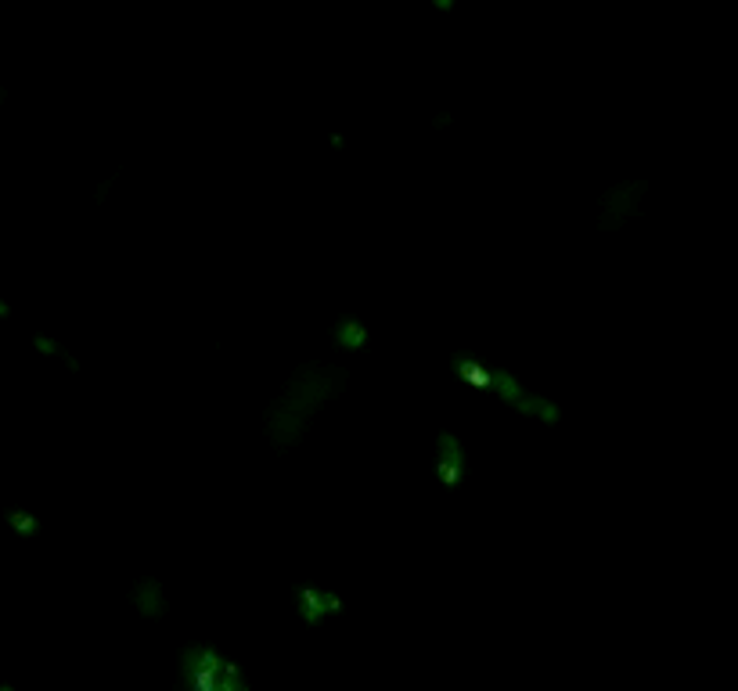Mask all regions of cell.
<instances>
[{
	"mask_svg": "<svg viewBox=\"0 0 738 691\" xmlns=\"http://www.w3.org/2000/svg\"><path fill=\"white\" fill-rule=\"evenodd\" d=\"M447 368L458 386H465L468 393L490 396V400H497L504 411H512L515 418H522V422L551 429V425H558L562 422V414H566L551 393H544L540 386H533V382H526L522 375H515L508 364H497L494 357H483V353H476V350L450 353Z\"/></svg>",
	"mask_w": 738,
	"mask_h": 691,
	"instance_id": "obj_2",
	"label": "cell"
},
{
	"mask_svg": "<svg viewBox=\"0 0 738 691\" xmlns=\"http://www.w3.org/2000/svg\"><path fill=\"white\" fill-rule=\"evenodd\" d=\"M0 691H18L15 684H0Z\"/></svg>",
	"mask_w": 738,
	"mask_h": 691,
	"instance_id": "obj_13",
	"label": "cell"
},
{
	"mask_svg": "<svg viewBox=\"0 0 738 691\" xmlns=\"http://www.w3.org/2000/svg\"><path fill=\"white\" fill-rule=\"evenodd\" d=\"M429 465H432V479H436L440 490H447V494L461 490L468 483V476H472V450H468L465 436L454 429L436 432L432 436Z\"/></svg>",
	"mask_w": 738,
	"mask_h": 691,
	"instance_id": "obj_4",
	"label": "cell"
},
{
	"mask_svg": "<svg viewBox=\"0 0 738 691\" xmlns=\"http://www.w3.org/2000/svg\"><path fill=\"white\" fill-rule=\"evenodd\" d=\"M328 342L342 357H357L371 346V328L360 314H339L328 328Z\"/></svg>",
	"mask_w": 738,
	"mask_h": 691,
	"instance_id": "obj_7",
	"label": "cell"
},
{
	"mask_svg": "<svg viewBox=\"0 0 738 691\" xmlns=\"http://www.w3.org/2000/svg\"><path fill=\"white\" fill-rule=\"evenodd\" d=\"M432 11H440V15H450V11L458 8V0H429Z\"/></svg>",
	"mask_w": 738,
	"mask_h": 691,
	"instance_id": "obj_11",
	"label": "cell"
},
{
	"mask_svg": "<svg viewBox=\"0 0 738 691\" xmlns=\"http://www.w3.org/2000/svg\"><path fill=\"white\" fill-rule=\"evenodd\" d=\"M180 691H256L242 666L213 645H188L180 656Z\"/></svg>",
	"mask_w": 738,
	"mask_h": 691,
	"instance_id": "obj_3",
	"label": "cell"
},
{
	"mask_svg": "<svg viewBox=\"0 0 738 691\" xmlns=\"http://www.w3.org/2000/svg\"><path fill=\"white\" fill-rule=\"evenodd\" d=\"M130 602H134V612L141 620H162L170 612V594L155 576H144L130 587Z\"/></svg>",
	"mask_w": 738,
	"mask_h": 691,
	"instance_id": "obj_8",
	"label": "cell"
},
{
	"mask_svg": "<svg viewBox=\"0 0 738 691\" xmlns=\"http://www.w3.org/2000/svg\"><path fill=\"white\" fill-rule=\"evenodd\" d=\"M645 191H648L645 180H616L598 198V224L605 231H620L623 224H630L645 209Z\"/></svg>",
	"mask_w": 738,
	"mask_h": 691,
	"instance_id": "obj_6",
	"label": "cell"
},
{
	"mask_svg": "<svg viewBox=\"0 0 738 691\" xmlns=\"http://www.w3.org/2000/svg\"><path fill=\"white\" fill-rule=\"evenodd\" d=\"M15 317V306H11V299L0 292V321H11Z\"/></svg>",
	"mask_w": 738,
	"mask_h": 691,
	"instance_id": "obj_12",
	"label": "cell"
},
{
	"mask_svg": "<svg viewBox=\"0 0 738 691\" xmlns=\"http://www.w3.org/2000/svg\"><path fill=\"white\" fill-rule=\"evenodd\" d=\"M346 389V371L328 360H306L281 382L278 396L263 411V436L274 450L303 447L310 425L335 404Z\"/></svg>",
	"mask_w": 738,
	"mask_h": 691,
	"instance_id": "obj_1",
	"label": "cell"
},
{
	"mask_svg": "<svg viewBox=\"0 0 738 691\" xmlns=\"http://www.w3.org/2000/svg\"><path fill=\"white\" fill-rule=\"evenodd\" d=\"M29 346H33V353L40 360H47V364H58V368H69V371H80V357L72 353V346H65L62 339L54 332H44V328H36L33 335H29Z\"/></svg>",
	"mask_w": 738,
	"mask_h": 691,
	"instance_id": "obj_9",
	"label": "cell"
},
{
	"mask_svg": "<svg viewBox=\"0 0 738 691\" xmlns=\"http://www.w3.org/2000/svg\"><path fill=\"white\" fill-rule=\"evenodd\" d=\"M0 519H4L8 533H15L18 540H36L44 533V519H40L36 508H29V504H8Z\"/></svg>",
	"mask_w": 738,
	"mask_h": 691,
	"instance_id": "obj_10",
	"label": "cell"
},
{
	"mask_svg": "<svg viewBox=\"0 0 738 691\" xmlns=\"http://www.w3.org/2000/svg\"><path fill=\"white\" fill-rule=\"evenodd\" d=\"M292 612H296L299 623H306V627H328V623L339 620L342 612H346V598L332 584L303 580L292 591Z\"/></svg>",
	"mask_w": 738,
	"mask_h": 691,
	"instance_id": "obj_5",
	"label": "cell"
}]
</instances>
